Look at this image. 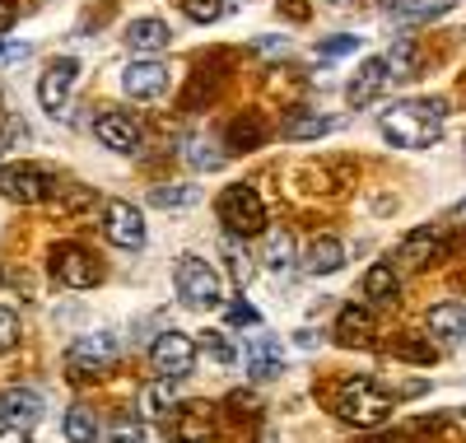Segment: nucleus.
<instances>
[{
	"instance_id": "f257e3e1",
	"label": "nucleus",
	"mask_w": 466,
	"mask_h": 443,
	"mask_svg": "<svg viewBox=\"0 0 466 443\" xmlns=\"http://www.w3.org/2000/svg\"><path fill=\"white\" fill-rule=\"evenodd\" d=\"M448 103L443 98H401L378 117V131L397 149H430L443 136Z\"/></svg>"
},
{
	"instance_id": "f03ea898",
	"label": "nucleus",
	"mask_w": 466,
	"mask_h": 443,
	"mask_svg": "<svg viewBox=\"0 0 466 443\" xmlns=\"http://www.w3.org/2000/svg\"><path fill=\"white\" fill-rule=\"evenodd\" d=\"M336 416L355 429H378L392 416V397H387L373 378H345L336 392Z\"/></svg>"
},
{
	"instance_id": "7ed1b4c3",
	"label": "nucleus",
	"mask_w": 466,
	"mask_h": 443,
	"mask_svg": "<svg viewBox=\"0 0 466 443\" xmlns=\"http://www.w3.org/2000/svg\"><path fill=\"white\" fill-rule=\"evenodd\" d=\"M116 359H122V341L112 332H89L66 350V369L70 378H107L116 369Z\"/></svg>"
},
{
	"instance_id": "20e7f679",
	"label": "nucleus",
	"mask_w": 466,
	"mask_h": 443,
	"mask_svg": "<svg viewBox=\"0 0 466 443\" xmlns=\"http://www.w3.org/2000/svg\"><path fill=\"white\" fill-rule=\"evenodd\" d=\"M173 285H177L182 308H191V313H210V308H219V299H224L219 275H215L210 262H201V257H182Z\"/></svg>"
},
{
	"instance_id": "39448f33",
	"label": "nucleus",
	"mask_w": 466,
	"mask_h": 443,
	"mask_svg": "<svg viewBox=\"0 0 466 443\" xmlns=\"http://www.w3.org/2000/svg\"><path fill=\"white\" fill-rule=\"evenodd\" d=\"M219 215H224V224H228V233H233V238L266 233V206H261L257 187H248V182L224 187V196H219Z\"/></svg>"
},
{
	"instance_id": "423d86ee",
	"label": "nucleus",
	"mask_w": 466,
	"mask_h": 443,
	"mask_svg": "<svg viewBox=\"0 0 466 443\" xmlns=\"http://www.w3.org/2000/svg\"><path fill=\"white\" fill-rule=\"evenodd\" d=\"M52 173L43 164H5L0 169V196L15 201V206H43L52 196Z\"/></svg>"
},
{
	"instance_id": "0eeeda50",
	"label": "nucleus",
	"mask_w": 466,
	"mask_h": 443,
	"mask_svg": "<svg viewBox=\"0 0 466 443\" xmlns=\"http://www.w3.org/2000/svg\"><path fill=\"white\" fill-rule=\"evenodd\" d=\"M197 336H187V332H164L159 341L149 345V365L159 378H187L191 369H197Z\"/></svg>"
},
{
	"instance_id": "6e6552de",
	"label": "nucleus",
	"mask_w": 466,
	"mask_h": 443,
	"mask_svg": "<svg viewBox=\"0 0 466 443\" xmlns=\"http://www.w3.org/2000/svg\"><path fill=\"white\" fill-rule=\"evenodd\" d=\"M75 85H80V61H75V57H56V61H47L43 79H37V103H43V112L66 117Z\"/></svg>"
},
{
	"instance_id": "1a4fd4ad",
	"label": "nucleus",
	"mask_w": 466,
	"mask_h": 443,
	"mask_svg": "<svg viewBox=\"0 0 466 443\" xmlns=\"http://www.w3.org/2000/svg\"><path fill=\"white\" fill-rule=\"evenodd\" d=\"M52 275L61 280L66 290H94L98 280H103V266L94 252H85L80 243H61L52 252Z\"/></svg>"
},
{
	"instance_id": "9d476101",
	"label": "nucleus",
	"mask_w": 466,
	"mask_h": 443,
	"mask_svg": "<svg viewBox=\"0 0 466 443\" xmlns=\"http://www.w3.org/2000/svg\"><path fill=\"white\" fill-rule=\"evenodd\" d=\"M122 89H127V98H136V103L164 98V89H168V66H164L159 57H140V61H131V66L122 70Z\"/></svg>"
},
{
	"instance_id": "9b49d317",
	"label": "nucleus",
	"mask_w": 466,
	"mask_h": 443,
	"mask_svg": "<svg viewBox=\"0 0 466 443\" xmlns=\"http://www.w3.org/2000/svg\"><path fill=\"white\" fill-rule=\"evenodd\" d=\"M43 411H47V401H43V392H37V387H5V397H0L5 429L33 434L37 425H43Z\"/></svg>"
},
{
	"instance_id": "f8f14e48",
	"label": "nucleus",
	"mask_w": 466,
	"mask_h": 443,
	"mask_svg": "<svg viewBox=\"0 0 466 443\" xmlns=\"http://www.w3.org/2000/svg\"><path fill=\"white\" fill-rule=\"evenodd\" d=\"M103 224H107V238L116 248H145V215L140 206H131V201H107V211H103Z\"/></svg>"
},
{
	"instance_id": "ddd939ff",
	"label": "nucleus",
	"mask_w": 466,
	"mask_h": 443,
	"mask_svg": "<svg viewBox=\"0 0 466 443\" xmlns=\"http://www.w3.org/2000/svg\"><path fill=\"white\" fill-rule=\"evenodd\" d=\"M94 136L103 149H116V154H136L140 149V122L131 112H98L94 117Z\"/></svg>"
},
{
	"instance_id": "4468645a",
	"label": "nucleus",
	"mask_w": 466,
	"mask_h": 443,
	"mask_svg": "<svg viewBox=\"0 0 466 443\" xmlns=\"http://www.w3.org/2000/svg\"><path fill=\"white\" fill-rule=\"evenodd\" d=\"M392 85V75H387V61L382 57H369L360 70H355V79L345 85V103L350 108H369V103H378V94Z\"/></svg>"
},
{
	"instance_id": "2eb2a0df",
	"label": "nucleus",
	"mask_w": 466,
	"mask_h": 443,
	"mask_svg": "<svg viewBox=\"0 0 466 443\" xmlns=\"http://www.w3.org/2000/svg\"><path fill=\"white\" fill-rule=\"evenodd\" d=\"M122 43H127V52L140 61V57H159V52L173 43V33H168L164 19H136V24H127Z\"/></svg>"
},
{
	"instance_id": "dca6fc26",
	"label": "nucleus",
	"mask_w": 466,
	"mask_h": 443,
	"mask_svg": "<svg viewBox=\"0 0 466 443\" xmlns=\"http://www.w3.org/2000/svg\"><path fill=\"white\" fill-rule=\"evenodd\" d=\"M443 248H448L443 229H415V233H406V238H401L397 262H401V266H430V262H439V257H443Z\"/></svg>"
},
{
	"instance_id": "f3484780",
	"label": "nucleus",
	"mask_w": 466,
	"mask_h": 443,
	"mask_svg": "<svg viewBox=\"0 0 466 443\" xmlns=\"http://www.w3.org/2000/svg\"><path fill=\"white\" fill-rule=\"evenodd\" d=\"M378 332V322H373V308L369 304H345L336 313V341L340 345H369Z\"/></svg>"
},
{
	"instance_id": "a211bd4d",
	"label": "nucleus",
	"mask_w": 466,
	"mask_h": 443,
	"mask_svg": "<svg viewBox=\"0 0 466 443\" xmlns=\"http://www.w3.org/2000/svg\"><path fill=\"white\" fill-rule=\"evenodd\" d=\"M173 407H177V383L173 378H154L136 397V411H140L136 420H164V416H173Z\"/></svg>"
},
{
	"instance_id": "6ab92c4d",
	"label": "nucleus",
	"mask_w": 466,
	"mask_h": 443,
	"mask_svg": "<svg viewBox=\"0 0 466 443\" xmlns=\"http://www.w3.org/2000/svg\"><path fill=\"white\" fill-rule=\"evenodd\" d=\"M248 374H252L257 383L285 374V355H280V341H276V336H252V341H248Z\"/></svg>"
},
{
	"instance_id": "aec40b11",
	"label": "nucleus",
	"mask_w": 466,
	"mask_h": 443,
	"mask_svg": "<svg viewBox=\"0 0 466 443\" xmlns=\"http://www.w3.org/2000/svg\"><path fill=\"white\" fill-rule=\"evenodd\" d=\"M331 131H336V117L313 112V108H294V112L285 117V127H280L285 140H322V136H331Z\"/></svg>"
},
{
	"instance_id": "412c9836",
	"label": "nucleus",
	"mask_w": 466,
	"mask_h": 443,
	"mask_svg": "<svg viewBox=\"0 0 466 443\" xmlns=\"http://www.w3.org/2000/svg\"><path fill=\"white\" fill-rule=\"evenodd\" d=\"M430 336H439L443 345H461L466 341V308L461 304H434L430 308Z\"/></svg>"
},
{
	"instance_id": "4be33fe9",
	"label": "nucleus",
	"mask_w": 466,
	"mask_h": 443,
	"mask_svg": "<svg viewBox=\"0 0 466 443\" xmlns=\"http://www.w3.org/2000/svg\"><path fill=\"white\" fill-rule=\"evenodd\" d=\"M340 266H345V243H340V238L322 233V238H313V243H308V257H303V271H308V275H331V271H340Z\"/></svg>"
},
{
	"instance_id": "5701e85b",
	"label": "nucleus",
	"mask_w": 466,
	"mask_h": 443,
	"mask_svg": "<svg viewBox=\"0 0 466 443\" xmlns=\"http://www.w3.org/2000/svg\"><path fill=\"white\" fill-rule=\"evenodd\" d=\"M397 294H401V280H397V271L387 266V262L369 266V275H364V299H373V304H392Z\"/></svg>"
},
{
	"instance_id": "b1692460",
	"label": "nucleus",
	"mask_w": 466,
	"mask_h": 443,
	"mask_svg": "<svg viewBox=\"0 0 466 443\" xmlns=\"http://www.w3.org/2000/svg\"><path fill=\"white\" fill-rule=\"evenodd\" d=\"M261 262H266V271H289V262H294V233L289 229H266Z\"/></svg>"
},
{
	"instance_id": "393cba45",
	"label": "nucleus",
	"mask_w": 466,
	"mask_h": 443,
	"mask_svg": "<svg viewBox=\"0 0 466 443\" xmlns=\"http://www.w3.org/2000/svg\"><path fill=\"white\" fill-rule=\"evenodd\" d=\"M219 252H224V262H228L233 280H238V285H252L257 266H252V257H248V248L238 243V238H233V233H224V238H219Z\"/></svg>"
},
{
	"instance_id": "a878e982",
	"label": "nucleus",
	"mask_w": 466,
	"mask_h": 443,
	"mask_svg": "<svg viewBox=\"0 0 466 443\" xmlns=\"http://www.w3.org/2000/svg\"><path fill=\"white\" fill-rule=\"evenodd\" d=\"M261 136H266V131H261V122H257L252 112H243L238 122L228 127V136H224V140H228V154H248V149H257V145H261Z\"/></svg>"
},
{
	"instance_id": "bb28decb",
	"label": "nucleus",
	"mask_w": 466,
	"mask_h": 443,
	"mask_svg": "<svg viewBox=\"0 0 466 443\" xmlns=\"http://www.w3.org/2000/svg\"><path fill=\"white\" fill-rule=\"evenodd\" d=\"M197 355H206V359H215L219 369H228V365H238V345H233L224 332H201L197 336Z\"/></svg>"
},
{
	"instance_id": "cd10ccee",
	"label": "nucleus",
	"mask_w": 466,
	"mask_h": 443,
	"mask_svg": "<svg viewBox=\"0 0 466 443\" xmlns=\"http://www.w3.org/2000/svg\"><path fill=\"white\" fill-rule=\"evenodd\" d=\"M61 429H66L70 443H94V438H98V420H94L89 407H70L66 420H61Z\"/></svg>"
},
{
	"instance_id": "c85d7f7f",
	"label": "nucleus",
	"mask_w": 466,
	"mask_h": 443,
	"mask_svg": "<svg viewBox=\"0 0 466 443\" xmlns=\"http://www.w3.org/2000/svg\"><path fill=\"white\" fill-rule=\"evenodd\" d=\"M149 201H154V206H164V211H182V206H197L201 191H197V187L168 182V187H149Z\"/></svg>"
},
{
	"instance_id": "c756f323",
	"label": "nucleus",
	"mask_w": 466,
	"mask_h": 443,
	"mask_svg": "<svg viewBox=\"0 0 466 443\" xmlns=\"http://www.w3.org/2000/svg\"><path fill=\"white\" fill-rule=\"evenodd\" d=\"M382 61H387V75H392V79H410L415 66H420V57H415V47H410V37H401V43L392 47V57H382Z\"/></svg>"
},
{
	"instance_id": "7c9ffc66",
	"label": "nucleus",
	"mask_w": 466,
	"mask_h": 443,
	"mask_svg": "<svg viewBox=\"0 0 466 443\" xmlns=\"http://www.w3.org/2000/svg\"><path fill=\"white\" fill-rule=\"evenodd\" d=\"M182 159L191 169H201V173H210V169H219L224 164V149H215L210 140H191L187 149H182Z\"/></svg>"
},
{
	"instance_id": "2f4dec72",
	"label": "nucleus",
	"mask_w": 466,
	"mask_h": 443,
	"mask_svg": "<svg viewBox=\"0 0 466 443\" xmlns=\"http://www.w3.org/2000/svg\"><path fill=\"white\" fill-rule=\"evenodd\" d=\"M107 443H159V438L149 434L145 420H116V425L107 429Z\"/></svg>"
},
{
	"instance_id": "473e14b6",
	"label": "nucleus",
	"mask_w": 466,
	"mask_h": 443,
	"mask_svg": "<svg viewBox=\"0 0 466 443\" xmlns=\"http://www.w3.org/2000/svg\"><path fill=\"white\" fill-rule=\"evenodd\" d=\"M182 10L191 24H215L224 15V0H182Z\"/></svg>"
},
{
	"instance_id": "72a5a7b5",
	"label": "nucleus",
	"mask_w": 466,
	"mask_h": 443,
	"mask_svg": "<svg viewBox=\"0 0 466 443\" xmlns=\"http://www.w3.org/2000/svg\"><path fill=\"white\" fill-rule=\"evenodd\" d=\"M15 345H19V313L0 304V355L15 350Z\"/></svg>"
},
{
	"instance_id": "f704fd0d",
	"label": "nucleus",
	"mask_w": 466,
	"mask_h": 443,
	"mask_svg": "<svg viewBox=\"0 0 466 443\" xmlns=\"http://www.w3.org/2000/svg\"><path fill=\"white\" fill-rule=\"evenodd\" d=\"M382 10H387V15H397V19H406V24L424 19V10H420V0H382Z\"/></svg>"
},
{
	"instance_id": "c9c22d12",
	"label": "nucleus",
	"mask_w": 466,
	"mask_h": 443,
	"mask_svg": "<svg viewBox=\"0 0 466 443\" xmlns=\"http://www.w3.org/2000/svg\"><path fill=\"white\" fill-rule=\"evenodd\" d=\"M397 355H401V359H415V365H430L434 345H424V341H397Z\"/></svg>"
},
{
	"instance_id": "e433bc0d",
	"label": "nucleus",
	"mask_w": 466,
	"mask_h": 443,
	"mask_svg": "<svg viewBox=\"0 0 466 443\" xmlns=\"http://www.w3.org/2000/svg\"><path fill=\"white\" fill-rule=\"evenodd\" d=\"M360 47V37H350V33H340V37H331V43H322L318 52L322 57H350V52H355Z\"/></svg>"
},
{
	"instance_id": "4c0bfd02",
	"label": "nucleus",
	"mask_w": 466,
	"mask_h": 443,
	"mask_svg": "<svg viewBox=\"0 0 466 443\" xmlns=\"http://www.w3.org/2000/svg\"><path fill=\"white\" fill-rule=\"evenodd\" d=\"M224 322H228V327H252V322H257V308H248V304H228Z\"/></svg>"
},
{
	"instance_id": "58836bf2",
	"label": "nucleus",
	"mask_w": 466,
	"mask_h": 443,
	"mask_svg": "<svg viewBox=\"0 0 466 443\" xmlns=\"http://www.w3.org/2000/svg\"><path fill=\"white\" fill-rule=\"evenodd\" d=\"M457 0H420V10H424V19H434V15H443V10H452Z\"/></svg>"
},
{
	"instance_id": "ea45409f",
	"label": "nucleus",
	"mask_w": 466,
	"mask_h": 443,
	"mask_svg": "<svg viewBox=\"0 0 466 443\" xmlns=\"http://www.w3.org/2000/svg\"><path fill=\"white\" fill-rule=\"evenodd\" d=\"M15 15H19V10H15V0H0V33L15 24Z\"/></svg>"
},
{
	"instance_id": "a19ab883",
	"label": "nucleus",
	"mask_w": 466,
	"mask_h": 443,
	"mask_svg": "<svg viewBox=\"0 0 466 443\" xmlns=\"http://www.w3.org/2000/svg\"><path fill=\"white\" fill-rule=\"evenodd\" d=\"M257 52H261V57H266V52L276 57V52H285V43H280V37H257Z\"/></svg>"
},
{
	"instance_id": "79ce46f5",
	"label": "nucleus",
	"mask_w": 466,
	"mask_h": 443,
	"mask_svg": "<svg viewBox=\"0 0 466 443\" xmlns=\"http://www.w3.org/2000/svg\"><path fill=\"white\" fill-rule=\"evenodd\" d=\"M285 15H294V19H308V5H299V0H285Z\"/></svg>"
},
{
	"instance_id": "37998d69",
	"label": "nucleus",
	"mask_w": 466,
	"mask_h": 443,
	"mask_svg": "<svg viewBox=\"0 0 466 443\" xmlns=\"http://www.w3.org/2000/svg\"><path fill=\"white\" fill-rule=\"evenodd\" d=\"M452 220H457V224L466 229V196H461V201H457V206H452Z\"/></svg>"
},
{
	"instance_id": "c03bdc74",
	"label": "nucleus",
	"mask_w": 466,
	"mask_h": 443,
	"mask_svg": "<svg viewBox=\"0 0 466 443\" xmlns=\"http://www.w3.org/2000/svg\"><path fill=\"white\" fill-rule=\"evenodd\" d=\"M373 443H401V438H373Z\"/></svg>"
},
{
	"instance_id": "a18cd8bd",
	"label": "nucleus",
	"mask_w": 466,
	"mask_h": 443,
	"mask_svg": "<svg viewBox=\"0 0 466 443\" xmlns=\"http://www.w3.org/2000/svg\"><path fill=\"white\" fill-rule=\"evenodd\" d=\"M0 434H5V416H0Z\"/></svg>"
},
{
	"instance_id": "49530a36",
	"label": "nucleus",
	"mask_w": 466,
	"mask_h": 443,
	"mask_svg": "<svg viewBox=\"0 0 466 443\" xmlns=\"http://www.w3.org/2000/svg\"><path fill=\"white\" fill-rule=\"evenodd\" d=\"M0 285H5V271H0Z\"/></svg>"
},
{
	"instance_id": "de8ad7c7",
	"label": "nucleus",
	"mask_w": 466,
	"mask_h": 443,
	"mask_svg": "<svg viewBox=\"0 0 466 443\" xmlns=\"http://www.w3.org/2000/svg\"><path fill=\"white\" fill-rule=\"evenodd\" d=\"M461 149H466V136H461Z\"/></svg>"
},
{
	"instance_id": "09e8293b",
	"label": "nucleus",
	"mask_w": 466,
	"mask_h": 443,
	"mask_svg": "<svg viewBox=\"0 0 466 443\" xmlns=\"http://www.w3.org/2000/svg\"><path fill=\"white\" fill-rule=\"evenodd\" d=\"M0 52H5V43H0Z\"/></svg>"
},
{
	"instance_id": "8fccbe9b",
	"label": "nucleus",
	"mask_w": 466,
	"mask_h": 443,
	"mask_svg": "<svg viewBox=\"0 0 466 443\" xmlns=\"http://www.w3.org/2000/svg\"><path fill=\"white\" fill-rule=\"evenodd\" d=\"M331 5H340V0H331Z\"/></svg>"
}]
</instances>
